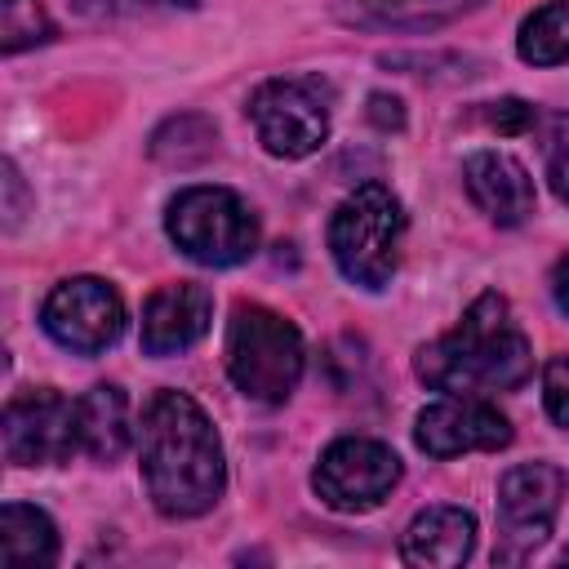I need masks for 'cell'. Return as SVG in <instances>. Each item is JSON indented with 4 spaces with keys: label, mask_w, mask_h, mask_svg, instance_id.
Returning <instances> with one entry per match:
<instances>
[{
    "label": "cell",
    "mask_w": 569,
    "mask_h": 569,
    "mask_svg": "<svg viewBox=\"0 0 569 569\" xmlns=\"http://www.w3.org/2000/svg\"><path fill=\"white\" fill-rule=\"evenodd\" d=\"M307 351H302V333L293 329V320H284L271 307L258 302H240L227 320V373L236 382L240 396L262 400V405H280L293 396L298 378H302Z\"/></svg>",
    "instance_id": "obj_3"
},
{
    "label": "cell",
    "mask_w": 569,
    "mask_h": 569,
    "mask_svg": "<svg viewBox=\"0 0 569 569\" xmlns=\"http://www.w3.org/2000/svg\"><path fill=\"white\" fill-rule=\"evenodd\" d=\"M4 222L9 227H18V218H22V209H27V196H22V178H18V164L13 160H4Z\"/></svg>",
    "instance_id": "obj_23"
},
{
    "label": "cell",
    "mask_w": 569,
    "mask_h": 569,
    "mask_svg": "<svg viewBox=\"0 0 569 569\" xmlns=\"http://www.w3.org/2000/svg\"><path fill=\"white\" fill-rule=\"evenodd\" d=\"M485 0H333L338 22L360 31H431Z\"/></svg>",
    "instance_id": "obj_15"
},
{
    "label": "cell",
    "mask_w": 569,
    "mask_h": 569,
    "mask_svg": "<svg viewBox=\"0 0 569 569\" xmlns=\"http://www.w3.org/2000/svg\"><path fill=\"white\" fill-rule=\"evenodd\" d=\"M369 116H373L382 129H400V124H405L400 98H387V93H373V98H369Z\"/></svg>",
    "instance_id": "obj_24"
},
{
    "label": "cell",
    "mask_w": 569,
    "mask_h": 569,
    "mask_svg": "<svg viewBox=\"0 0 569 569\" xmlns=\"http://www.w3.org/2000/svg\"><path fill=\"white\" fill-rule=\"evenodd\" d=\"M58 560V529L40 507L4 502L0 507V565L44 569Z\"/></svg>",
    "instance_id": "obj_17"
},
{
    "label": "cell",
    "mask_w": 569,
    "mask_h": 569,
    "mask_svg": "<svg viewBox=\"0 0 569 569\" xmlns=\"http://www.w3.org/2000/svg\"><path fill=\"white\" fill-rule=\"evenodd\" d=\"M147 4H169V9H191L196 0H147Z\"/></svg>",
    "instance_id": "obj_26"
},
{
    "label": "cell",
    "mask_w": 569,
    "mask_h": 569,
    "mask_svg": "<svg viewBox=\"0 0 569 569\" xmlns=\"http://www.w3.org/2000/svg\"><path fill=\"white\" fill-rule=\"evenodd\" d=\"M76 436L93 462H116L129 449V396L116 382H98L76 400Z\"/></svg>",
    "instance_id": "obj_16"
},
{
    "label": "cell",
    "mask_w": 569,
    "mask_h": 569,
    "mask_svg": "<svg viewBox=\"0 0 569 569\" xmlns=\"http://www.w3.org/2000/svg\"><path fill=\"white\" fill-rule=\"evenodd\" d=\"M0 445L13 467H53L80 449L76 405L53 387L18 391L0 418Z\"/></svg>",
    "instance_id": "obj_9"
},
{
    "label": "cell",
    "mask_w": 569,
    "mask_h": 569,
    "mask_svg": "<svg viewBox=\"0 0 569 569\" xmlns=\"http://www.w3.org/2000/svg\"><path fill=\"white\" fill-rule=\"evenodd\" d=\"M213 142H218V133H213V124L204 116H173V120H164L156 129L151 156L164 160V164H196V160H204L213 151Z\"/></svg>",
    "instance_id": "obj_19"
},
{
    "label": "cell",
    "mask_w": 569,
    "mask_h": 569,
    "mask_svg": "<svg viewBox=\"0 0 569 569\" xmlns=\"http://www.w3.org/2000/svg\"><path fill=\"white\" fill-rule=\"evenodd\" d=\"M169 240L200 267H236L258 249V218L231 187H187L164 213Z\"/></svg>",
    "instance_id": "obj_5"
},
{
    "label": "cell",
    "mask_w": 569,
    "mask_h": 569,
    "mask_svg": "<svg viewBox=\"0 0 569 569\" xmlns=\"http://www.w3.org/2000/svg\"><path fill=\"white\" fill-rule=\"evenodd\" d=\"M413 440H418V449L431 453V458L489 453V449H507V445H511V422L498 413V405H489V400H480V396L445 391L440 400H431V405L418 413Z\"/></svg>",
    "instance_id": "obj_11"
},
{
    "label": "cell",
    "mask_w": 569,
    "mask_h": 569,
    "mask_svg": "<svg viewBox=\"0 0 569 569\" xmlns=\"http://www.w3.org/2000/svg\"><path fill=\"white\" fill-rule=\"evenodd\" d=\"M516 53L533 67H556L569 62V0H547L520 22Z\"/></svg>",
    "instance_id": "obj_18"
},
{
    "label": "cell",
    "mask_w": 569,
    "mask_h": 569,
    "mask_svg": "<svg viewBox=\"0 0 569 569\" xmlns=\"http://www.w3.org/2000/svg\"><path fill=\"white\" fill-rule=\"evenodd\" d=\"M40 325L58 347L76 356H98L124 333V302L107 280L71 276L44 298Z\"/></svg>",
    "instance_id": "obj_10"
},
{
    "label": "cell",
    "mask_w": 569,
    "mask_h": 569,
    "mask_svg": "<svg viewBox=\"0 0 569 569\" xmlns=\"http://www.w3.org/2000/svg\"><path fill=\"white\" fill-rule=\"evenodd\" d=\"M542 169H547V187L556 191V200L569 204V116H551L547 120Z\"/></svg>",
    "instance_id": "obj_20"
},
{
    "label": "cell",
    "mask_w": 569,
    "mask_h": 569,
    "mask_svg": "<svg viewBox=\"0 0 569 569\" xmlns=\"http://www.w3.org/2000/svg\"><path fill=\"white\" fill-rule=\"evenodd\" d=\"M551 298H556V307L569 316V253L556 262V271H551Z\"/></svg>",
    "instance_id": "obj_25"
},
{
    "label": "cell",
    "mask_w": 569,
    "mask_h": 569,
    "mask_svg": "<svg viewBox=\"0 0 569 569\" xmlns=\"http://www.w3.org/2000/svg\"><path fill=\"white\" fill-rule=\"evenodd\" d=\"M565 565H569V547H565Z\"/></svg>",
    "instance_id": "obj_27"
},
{
    "label": "cell",
    "mask_w": 569,
    "mask_h": 569,
    "mask_svg": "<svg viewBox=\"0 0 569 569\" xmlns=\"http://www.w3.org/2000/svg\"><path fill=\"white\" fill-rule=\"evenodd\" d=\"M405 209L382 182L356 187L329 218V253L338 271L360 289H387L400 267Z\"/></svg>",
    "instance_id": "obj_4"
},
{
    "label": "cell",
    "mask_w": 569,
    "mask_h": 569,
    "mask_svg": "<svg viewBox=\"0 0 569 569\" xmlns=\"http://www.w3.org/2000/svg\"><path fill=\"white\" fill-rule=\"evenodd\" d=\"M565 498V471L551 462H520L498 480L493 565H525L551 533Z\"/></svg>",
    "instance_id": "obj_7"
},
{
    "label": "cell",
    "mask_w": 569,
    "mask_h": 569,
    "mask_svg": "<svg viewBox=\"0 0 569 569\" xmlns=\"http://www.w3.org/2000/svg\"><path fill=\"white\" fill-rule=\"evenodd\" d=\"M333 93L316 76H276L253 89L249 120L258 142L280 160H302L329 138Z\"/></svg>",
    "instance_id": "obj_6"
},
{
    "label": "cell",
    "mask_w": 569,
    "mask_h": 569,
    "mask_svg": "<svg viewBox=\"0 0 569 569\" xmlns=\"http://www.w3.org/2000/svg\"><path fill=\"white\" fill-rule=\"evenodd\" d=\"M476 547V520L462 507H427L400 538V560L418 569H453Z\"/></svg>",
    "instance_id": "obj_14"
},
{
    "label": "cell",
    "mask_w": 569,
    "mask_h": 569,
    "mask_svg": "<svg viewBox=\"0 0 569 569\" xmlns=\"http://www.w3.org/2000/svg\"><path fill=\"white\" fill-rule=\"evenodd\" d=\"M413 373L436 391H516L533 373V347L516 325L511 302L502 293H480L449 333L418 347Z\"/></svg>",
    "instance_id": "obj_2"
},
{
    "label": "cell",
    "mask_w": 569,
    "mask_h": 569,
    "mask_svg": "<svg viewBox=\"0 0 569 569\" xmlns=\"http://www.w3.org/2000/svg\"><path fill=\"white\" fill-rule=\"evenodd\" d=\"M542 405L560 427H569V356H551L542 365Z\"/></svg>",
    "instance_id": "obj_21"
},
{
    "label": "cell",
    "mask_w": 569,
    "mask_h": 569,
    "mask_svg": "<svg viewBox=\"0 0 569 569\" xmlns=\"http://www.w3.org/2000/svg\"><path fill=\"white\" fill-rule=\"evenodd\" d=\"M462 187L471 204L498 227H520L533 213V178L507 151H493V147L471 151L462 160Z\"/></svg>",
    "instance_id": "obj_13"
},
{
    "label": "cell",
    "mask_w": 569,
    "mask_h": 569,
    "mask_svg": "<svg viewBox=\"0 0 569 569\" xmlns=\"http://www.w3.org/2000/svg\"><path fill=\"white\" fill-rule=\"evenodd\" d=\"M485 120H489V129H498V133H525V129L533 124V107L520 102V98H502V102H489Z\"/></svg>",
    "instance_id": "obj_22"
},
{
    "label": "cell",
    "mask_w": 569,
    "mask_h": 569,
    "mask_svg": "<svg viewBox=\"0 0 569 569\" xmlns=\"http://www.w3.org/2000/svg\"><path fill=\"white\" fill-rule=\"evenodd\" d=\"M396 485H400V458L391 453V445L369 440V436L333 440L311 471L316 498L333 511H369Z\"/></svg>",
    "instance_id": "obj_8"
},
{
    "label": "cell",
    "mask_w": 569,
    "mask_h": 569,
    "mask_svg": "<svg viewBox=\"0 0 569 569\" xmlns=\"http://www.w3.org/2000/svg\"><path fill=\"white\" fill-rule=\"evenodd\" d=\"M4 4H18V0H4Z\"/></svg>",
    "instance_id": "obj_28"
},
{
    "label": "cell",
    "mask_w": 569,
    "mask_h": 569,
    "mask_svg": "<svg viewBox=\"0 0 569 569\" xmlns=\"http://www.w3.org/2000/svg\"><path fill=\"white\" fill-rule=\"evenodd\" d=\"M209 320H213V298L204 284H196V280L164 284L142 307V351L178 356L209 333Z\"/></svg>",
    "instance_id": "obj_12"
},
{
    "label": "cell",
    "mask_w": 569,
    "mask_h": 569,
    "mask_svg": "<svg viewBox=\"0 0 569 569\" xmlns=\"http://www.w3.org/2000/svg\"><path fill=\"white\" fill-rule=\"evenodd\" d=\"M142 480L160 516L196 520L227 489V458L213 422L187 391H156L138 422Z\"/></svg>",
    "instance_id": "obj_1"
}]
</instances>
